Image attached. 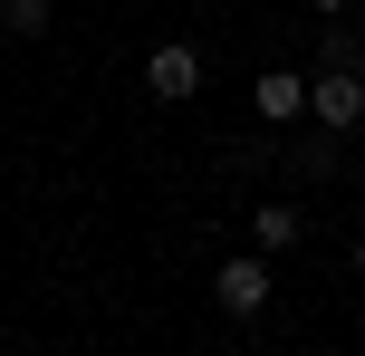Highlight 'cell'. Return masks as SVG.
Wrapping results in <instances>:
<instances>
[{
	"instance_id": "6da1fadb",
	"label": "cell",
	"mask_w": 365,
	"mask_h": 356,
	"mask_svg": "<svg viewBox=\"0 0 365 356\" xmlns=\"http://www.w3.org/2000/svg\"><path fill=\"white\" fill-rule=\"evenodd\" d=\"M269 250H250V260H221L212 270V299H221V318H259V308H269Z\"/></svg>"
},
{
	"instance_id": "3957f363",
	"label": "cell",
	"mask_w": 365,
	"mask_h": 356,
	"mask_svg": "<svg viewBox=\"0 0 365 356\" xmlns=\"http://www.w3.org/2000/svg\"><path fill=\"white\" fill-rule=\"evenodd\" d=\"M145 87L164 96V106H182V96L202 87V49H192V39H164V49L145 58Z\"/></svg>"
},
{
	"instance_id": "52a82bcc",
	"label": "cell",
	"mask_w": 365,
	"mask_h": 356,
	"mask_svg": "<svg viewBox=\"0 0 365 356\" xmlns=\"http://www.w3.org/2000/svg\"><path fill=\"white\" fill-rule=\"evenodd\" d=\"M327 173H336V135H327V126H317V135H308V145H298V183H327Z\"/></svg>"
},
{
	"instance_id": "ba28073f",
	"label": "cell",
	"mask_w": 365,
	"mask_h": 356,
	"mask_svg": "<svg viewBox=\"0 0 365 356\" xmlns=\"http://www.w3.org/2000/svg\"><path fill=\"white\" fill-rule=\"evenodd\" d=\"M317 58H327V68H356V77H365V29H327V39H317Z\"/></svg>"
},
{
	"instance_id": "9c48e42d",
	"label": "cell",
	"mask_w": 365,
	"mask_h": 356,
	"mask_svg": "<svg viewBox=\"0 0 365 356\" xmlns=\"http://www.w3.org/2000/svg\"><path fill=\"white\" fill-rule=\"evenodd\" d=\"M308 10H317V19H346V0H308Z\"/></svg>"
},
{
	"instance_id": "5b68a950",
	"label": "cell",
	"mask_w": 365,
	"mask_h": 356,
	"mask_svg": "<svg viewBox=\"0 0 365 356\" xmlns=\"http://www.w3.org/2000/svg\"><path fill=\"white\" fill-rule=\"evenodd\" d=\"M250 241L259 250H298V203H259L250 212Z\"/></svg>"
},
{
	"instance_id": "30bf717a",
	"label": "cell",
	"mask_w": 365,
	"mask_h": 356,
	"mask_svg": "<svg viewBox=\"0 0 365 356\" xmlns=\"http://www.w3.org/2000/svg\"><path fill=\"white\" fill-rule=\"evenodd\" d=\"M356 280H365V231H356Z\"/></svg>"
},
{
	"instance_id": "7a4b0ae2",
	"label": "cell",
	"mask_w": 365,
	"mask_h": 356,
	"mask_svg": "<svg viewBox=\"0 0 365 356\" xmlns=\"http://www.w3.org/2000/svg\"><path fill=\"white\" fill-rule=\"evenodd\" d=\"M308 116H317L327 135L365 126V77H356V68H317V77H308Z\"/></svg>"
},
{
	"instance_id": "8992f818",
	"label": "cell",
	"mask_w": 365,
	"mask_h": 356,
	"mask_svg": "<svg viewBox=\"0 0 365 356\" xmlns=\"http://www.w3.org/2000/svg\"><path fill=\"white\" fill-rule=\"evenodd\" d=\"M48 19H58V0H0V29L10 39H48Z\"/></svg>"
},
{
	"instance_id": "277c9868",
	"label": "cell",
	"mask_w": 365,
	"mask_h": 356,
	"mask_svg": "<svg viewBox=\"0 0 365 356\" xmlns=\"http://www.w3.org/2000/svg\"><path fill=\"white\" fill-rule=\"evenodd\" d=\"M250 106H259V126H298V116H308V77L298 68H259Z\"/></svg>"
}]
</instances>
